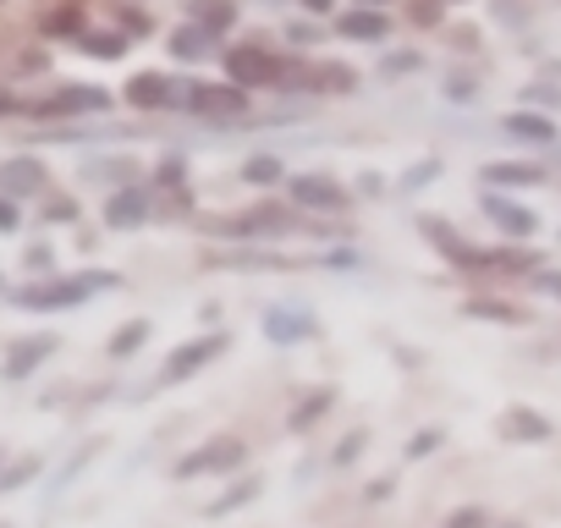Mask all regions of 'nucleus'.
I'll list each match as a JSON object with an SVG mask.
<instances>
[{
    "label": "nucleus",
    "instance_id": "nucleus-1",
    "mask_svg": "<svg viewBox=\"0 0 561 528\" xmlns=\"http://www.w3.org/2000/svg\"><path fill=\"white\" fill-rule=\"evenodd\" d=\"M220 347H226V336H198V342L176 347V353L165 358V369H160V386H182V380H193Z\"/></svg>",
    "mask_w": 561,
    "mask_h": 528
},
{
    "label": "nucleus",
    "instance_id": "nucleus-2",
    "mask_svg": "<svg viewBox=\"0 0 561 528\" xmlns=\"http://www.w3.org/2000/svg\"><path fill=\"white\" fill-rule=\"evenodd\" d=\"M187 111L231 122V116H242V111H248V94H242L237 83H193V100H187Z\"/></svg>",
    "mask_w": 561,
    "mask_h": 528
},
{
    "label": "nucleus",
    "instance_id": "nucleus-3",
    "mask_svg": "<svg viewBox=\"0 0 561 528\" xmlns=\"http://www.w3.org/2000/svg\"><path fill=\"white\" fill-rule=\"evenodd\" d=\"M293 204H304V209H342L347 193H342L336 176H325V171H304V176H293Z\"/></svg>",
    "mask_w": 561,
    "mask_h": 528
},
{
    "label": "nucleus",
    "instance_id": "nucleus-4",
    "mask_svg": "<svg viewBox=\"0 0 561 528\" xmlns=\"http://www.w3.org/2000/svg\"><path fill=\"white\" fill-rule=\"evenodd\" d=\"M89 287H105V282H56V287H28L23 303L28 309H72L89 298Z\"/></svg>",
    "mask_w": 561,
    "mask_h": 528
},
{
    "label": "nucleus",
    "instance_id": "nucleus-5",
    "mask_svg": "<svg viewBox=\"0 0 561 528\" xmlns=\"http://www.w3.org/2000/svg\"><path fill=\"white\" fill-rule=\"evenodd\" d=\"M226 67H231L237 89H242V83H275V78H280V67H275L264 50H231V56H226Z\"/></svg>",
    "mask_w": 561,
    "mask_h": 528
},
{
    "label": "nucleus",
    "instance_id": "nucleus-6",
    "mask_svg": "<svg viewBox=\"0 0 561 528\" xmlns=\"http://www.w3.org/2000/svg\"><path fill=\"white\" fill-rule=\"evenodd\" d=\"M237 462H242V446H237V440H220V446L193 451L176 473H182V479H193V473H220V468H237Z\"/></svg>",
    "mask_w": 561,
    "mask_h": 528
},
{
    "label": "nucleus",
    "instance_id": "nucleus-7",
    "mask_svg": "<svg viewBox=\"0 0 561 528\" xmlns=\"http://www.w3.org/2000/svg\"><path fill=\"white\" fill-rule=\"evenodd\" d=\"M105 220H111L116 231H133V226H144V220H149V198H144L138 187H127V193H116V198H111Z\"/></svg>",
    "mask_w": 561,
    "mask_h": 528
},
{
    "label": "nucleus",
    "instance_id": "nucleus-8",
    "mask_svg": "<svg viewBox=\"0 0 561 528\" xmlns=\"http://www.w3.org/2000/svg\"><path fill=\"white\" fill-rule=\"evenodd\" d=\"M50 347H56L50 336H34V342H18V347H12V358H7V369H0V375H7V380H23L28 369H39V364L50 358Z\"/></svg>",
    "mask_w": 561,
    "mask_h": 528
},
{
    "label": "nucleus",
    "instance_id": "nucleus-9",
    "mask_svg": "<svg viewBox=\"0 0 561 528\" xmlns=\"http://www.w3.org/2000/svg\"><path fill=\"white\" fill-rule=\"evenodd\" d=\"M127 100H133L138 111H154V105H171V78H160V72H138V78L127 83Z\"/></svg>",
    "mask_w": 561,
    "mask_h": 528
},
{
    "label": "nucleus",
    "instance_id": "nucleus-10",
    "mask_svg": "<svg viewBox=\"0 0 561 528\" xmlns=\"http://www.w3.org/2000/svg\"><path fill=\"white\" fill-rule=\"evenodd\" d=\"M501 133H506V138H523V144H550V138H556V122H550V116L512 111V116L501 122Z\"/></svg>",
    "mask_w": 561,
    "mask_h": 528
},
{
    "label": "nucleus",
    "instance_id": "nucleus-11",
    "mask_svg": "<svg viewBox=\"0 0 561 528\" xmlns=\"http://www.w3.org/2000/svg\"><path fill=\"white\" fill-rule=\"evenodd\" d=\"M0 187L7 193H39L45 187V165L39 160H7L0 165Z\"/></svg>",
    "mask_w": 561,
    "mask_h": 528
},
{
    "label": "nucleus",
    "instance_id": "nucleus-12",
    "mask_svg": "<svg viewBox=\"0 0 561 528\" xmlns=\"http://www.w3.org/2000/svg\"><path fill=\"white\" fill-rule=\"evenodd\" d=\"M309 331H314L309 314H293V309H270V314H264V336H270V342H298V336H309Z\"/></svg>",
    "mask_w": 561,
    "mask_h": 528
},
{
    "label": "nucleus",
    "instance_id": "nucleus-13",
    "mask_svg": "<svg viewBox=\"0 0 561 528\" xmlns=\"http://www.w3.org/2000/svg\"><path fill=\"white\" fill-rule=\"evenodd\" d=\"M209 50H215V34L209 28H176L171 34V56L176 61H204Z\"/></svg>",
    "mask_w": 561,
    "mask_h": 528
},
{
    "label": "nucleus",
    "instance_id": "nucleus-14",
    "mask_svg": "<svg viewBox=\"0 0 561 528\" xmlns=\"http://www.w3.org/2000/svg\"><path fill=\"white\" fill-rule=\"evenodd\" d=\"M45 111H56V116H61V111H105V89L72 83V89H67V94H56V100H50Z\"/></svg>",
    "mask_w": 561,
    "mask_h": 528
},
{
    "label": "nucleus",
    "instance_id": "nucleus-15",
    "mask_svg": "<svg viewBox=\"0 0 561 528\" xmlns=\"http://www.w3.org/2000/svg\"><path fill=\"white\" fill-rule=\"evenodd\" d=\"M490 215H495V226L506 231V237H528L534 231V209H523V204H501V198H490Z\"/></svg>",
    "mask_w": 561,
    "mask_h": 528
},
{
    "label": "nucleus",
    "instance_id": "nucleus-16",
    "mask_svg": "<svg viewBox=\"0 0 561 528\" xmlns=\"http://www.w3.org/2000/svg\"><path fill=\"white\" fill-rule=\"evenodd\" d=\"M484 176H490L495 187H534V182H545L534 165H512V160H495V165H484Z\"/></svg>",
    "mask_w": 561,
    "mask_h": 528
},
{
    "label": "nucleus",
    "instance_id": "nucleus-17",
    "mask_svg": "<svg viewBox=\"0 0 561 528\" xmlns=\"http://www.w3.org/2000/svg\"><path fill=\"white\" fill-rule=\"evenodd\" d=\"M342 34H347V39H386V18H375V12H347V18H342Z\"/></svg>",
    "mask_w": 561,
    "mask_h": 528
},
{
    "label": "nucleus",
    "instance_id": "nucleus-18",
    "mask_svg": "<svg viewBox=\"0 0 561 528\" xmlns=\"http://www.w3.org/2000/svg\"><path fill=\"white\" fill-rule=\"evenodd\" d=\"M144 342H149V320H133V325H122V331L111 336V358H133Z\"/></svg>",
    "mask_w": 561,
    "mask_h": 528
},
{
    "label": "nucleus",
    "instance_id": "nucleus-19",
    "mask_svg": "<svg viewBox=\"0 0 561 528\" xmlns=\"http://www.w3.org/2000/svg\"><path fill=\"white\" fill-rule=\"evenodd\" d=\"M275 176H280V160H275V154H259V160L242 165V182H248V187H270Z\"/></svg>",
    "mask_w": 561,
    "mask_h": 528
},
{
    "label": "nucleus",
    "instance_id": "nucleus-20",
    "mask_svg": "<svg viewBox=\"0 0 561 528\" xmlns=\"http://www.w3.org/2000/svg\"><path fill=\"white\" fill-rule=\"evenodd\" d=\"M501 435H534V440H545V435H550V424H545V418H534V413H506V418H501Z\"/></svg>",
    "mask_w": 561,
    "mask_h": 528
},
{
    "label": "nucleus",
    "instance_id": "nucleus-21",
    "mask_svg": "<svg viewBox=\"0 0 561 528\" xmlns=\"http://www.w3.org/2000/svg\"><path fill=\"white\" fill-rule=\"evenodd\" d=\"M231 23H237V7H231V0H215V7H198V28L220 34V28H231Z\"/></svg>",
    "mask_w": 561,
    "mask_h": 528
},
{
    "label": "nucleus",
    "instance_id": "nucleus-22",
    "mask_svg": "<svg viewBox=\"0 0 561 528\" xmlns=\"http://www.w3.org/2000/svg\"><path fill=\"white\" fill-rule=\"evenodd\" d=\"M83 50H89V56H105V61H116V56H127V39H122V34H94Z\"/></svg>",
    "mask_w": 561,
    "mask_h": 528
},
{
    "label": "nucleus",
    "instance_id": "nucleus-23",
    "mask_svg": "<svg viewBox=\"0 0 561 528\" xmlns=\"http://www.w3.org/2000/svg\"><path fill=\"white\" fill-rule=\"evenodd\" d=\"M468 314H479V320H501V325H512L517 314L506 309V303H490V298H479V303H468Z\"/></svg>",
    "mask_w": 561,
    "mask_h": 528
},
{
    "label": "nucleus",
    "instance_id": "nucleus-24",
    "mask_svg": "<svg viewBox=\"0 0 561 528\" xmlns=\"http://www.w3.org/2000/svg\"><path fill=\"white\" fill-rule=\"evenodd\" d=\"M325 408H331V391H314V402H309L304 413H293V424H298V429H309V424H314Z\"/></svg>",
    "mask_w": 561,
    "mask_h": 528
},
{
    "label": "nucleus",
    "instance_id": "nucleus-25",
    "mask_svg": "<svg viewBox=\"0 0 561 528\" xmlns=\"http://www.w3.org/2000/svg\"><path fill=\"white\" fill-rule=\"evenodd\" d=\"M28 473H39V462H34V457H23L18 468H7V473H0V490H18V484H23Z\"/></svg>",
    "mask_w": 561,
    "mask_h": 528
},
{
    "label": "nucleus",
    "instance_id": "nucleus-26",
    "mask_svg": "<svg viewBox=\"0 0 561 528\" xmlns=\"http://www.w3.org/2000/svg\"><path fill=\"white\" fill-rule=\"evenodd\" d=\"M435 171H440L435 160H430V165H413V171H408V187H424V182H435Z\"/></svg>",
    "mask_w": 561,
    "mask_h": 528
},
{
    "label": "nucleus",
    "instance_id": "nucleus-27",
    "mask_svg": "<svg viewBox=\"0 0 561 528\" xmlns=\"http://www.w3.org/2000/svg\"><path fill=\"white\" fill-rule=\"evenodd\" d=\"M435 446H440V435H435V429H424V435H413V446H408V451L419 457V451H435Z\"/></svg>",
    "mask_w": 561,
    "mask_h": 528
},
{
    "label": "nucleus",
    "instance_id": "nucleus-28",
    "mask_svg": "<svg viewBox=\"0 0 561 528\" xmlns=\"http://www.w3.org/2000/svg\"><path fill=\"white\" fill-rule=\"evenodd\" d=\"M479 523H484L479 512H457V517H451V528H479Z\"/></svg>",
    "mask_w": 561,
    "mask_h": 528
},
{
    "label": "nucleus",
    "instance_id": "nucleus-29",
    "mask_svg": "<svg viewBox=\"0 0 561 528\" xmlns=\"http://www.w3.org/2000/svg\"><path fill=\"white\" fill-rule=\"evenodd\" d=\"M539 292H550V298H561V276L550 271V276H539Z\"/></svg>",
    "mask_w": 561,
    "mask_h": 528
},
{
    "label": "nucleus",
    "instance_id": "nucleus-30",
    "mask_svg": "<svg viewBox=\"0 0 561 528\" xmlns=\"http://www.w3.org/2000/svg\"><path fill=\"white\" fill-rule=\"evenodd\" d=\"M18 226V209H7V204H0V231H12Z\"/></svg>",
    "mask_w": 561,
    "mask_h": 528
},
{
    "label": "nucleus",
    "instance_id": "nucleus-31",
    "mask_svg": "<svg viewBox=\"0 0 561 528\" xmlns=\"http://www.w3.org/2000/svg\"><path fill=\"white\" fill-rule=\"evenodd\" d=\"M304 7H309V12H325V7H331V0H304Z\"/></svg>",
    "mask_w": 561,
    "mask_h": 528
},
{
    "label": "nucleus",
    "instance_id": "nucleus-32",
    "mask_svg": "<svg viewBox=\"0 0 561 528\" xmlns=\"http://www.w3.org/2000/svg\"><path fill=\"white\" fill-rule=\"evenodd\" d=\"M358 7H386V0H358Z\"/></svg>",
    "mask_w": 561,
    "mask_h": 528
}]
</instances>
